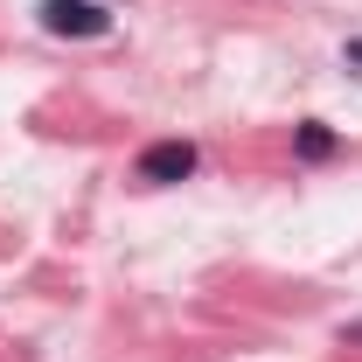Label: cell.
I'll return each instance as SVG.
<instances>
[{"instance_id":"cell-1","label":"cell","mask_w":362,"mask_h":362,"mask_svg":"<svg viewBox=\"0 0 362 362\" xmlns=\"http://www.w3.org/2000/svg\"><path fill=\"white\" fill-rule=\"evenodd\" d=\"M35 21H42L49 35H63V42H98V35H112V7H105V0H42Z\"/></svg>"},{"instance_id":"cell-2","label":"cell","mask_w":362,"mask_h":362,"mask_svg":"<svg viewBox=\"0 0 362 362\" xmlns=\"http://www.w3.org/2000/svg\"><path fill=\"white\" fill-rule=\"evenodd\" d=\"M202 168V153L188 146V139H153L146 153H139V181H153V188H168V181H188Z\"/></svg>"},{"instance_id":"cell-3","label":"cell","mask_w":362,"mask_h":362,"mask_svg":"<svg viewBox=\"0 0 362 362\" xmlns=\"http://www.w3.org/2000/svg\"><path fill=\"white\" fill-rule=\"evenodd\" d=\"M300 153H307V160H327V153H334V133H327L320 119H307V126H300Z\"/></svg>"},{"instance_id":"cell-4","label":"cell","mask_w":362,"mask_h":362,"mask_svg":"<svg viewBox=\"0 0 362 362\" xmlns=\"http://www.w3.org/2000/svg\"><path fill=\"white\" fill-rule=\"evenodd\" d=\"M341 63H349V70H362V35H356L349 49H341Z\"/></svg>"}]
</instances>
